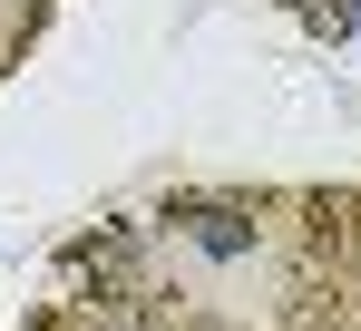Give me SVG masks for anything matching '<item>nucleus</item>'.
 Returning a JSON list of instances; mask_svg holds the SVG:
<instances>
[{"mask_svg": "<svg viewBox=\"0 0 361 331\" xmlns=\"http://www.w3.org/2000/svg\"><path fill=\"white\" fill-rule=\"evenodd\" d=\"M195 244H205L215 263H244V254H254V224L244 215H195Z\"/></svg>", "mask_w": 361, "mask_h": 331, "instance_id": "1", "label": "nucleus"}]
</instances>
